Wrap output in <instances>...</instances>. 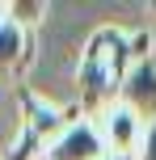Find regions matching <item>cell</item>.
Returning <instances> with one entry per match:
<instances>
[{
    "mask_svg": "<svg viewBox=\"0 0 156 160\" xmlns=\"http://www.w3.org/2000/svg\"><path fill=\"white\" fill-rule=\"evenodd\" d=\"M30 47H34L30 30H21V25H13L4 17V21H0V84H13V80L25 72Z\"/></svg>",
    "mask_w": 156,
    "mask_h": 160,
    "instance_id": "8992f818",
    "label": "cell"
},
{
    "mask_svg": "<svg viewBox=\"0 0 156 160\" xmlns=\"http://www.w3.org/2000/svg\"><path fill=\"white\" fill-rule=\"evenodd\" d=\"M106 156H110V152H106V143H101L97 127L80 118V122H72V127L47 148L42 160H106Z\"/></svg>",
    "mask_w": 156,
    "mask_h": 160,
    "instance_id": "5b68a950",
    "label": "cell"
},
{
    "mask_svg": "<svg viewBox=\"0 0 156 160\" xmlns=\"http://www.w3.org/2000/svg\"><path fill=\"white\" fill-rule=\"evenodd\" d=\"M106 160H131V156H106Z\"/></svg>",
    "mask_w": 156,
    "mask_h": 160,
    "instance_id": "9c48e42d",
    "label": "cell"
},
{
    "mask_svg": "<svg viewBox=\"0 0 156 160\" xmlns=\"http://www.w3.org/2000/svg\"><path fill=\"white\" fill-rule=\"evenodd\" d=\"M0 21H4V4H0Z\"/></svg>",
    "mask_w": 156,
    "mask_h": 160,
    "instance_id": "30bf717a",
    "label": "cell"
},
{
    "mask_svg": "<svg viewBox=\"0 0 156 160\" xmlns=\"http://www.w3.org/2000/svg\"><path fill=\"white\" fill-rule=\"evenodd\" d=\"M118 105L131 110L143 127L156 122V55L143 63H131V72L123 76V88H118Z\"/></svg>",
    "mask_w": 156,
    "mask_h": 160,
    "instance_id": "3957f363",
    "label": "cell"
},
{
    "mask_svg": "<svg viewBox=\"0 0 156 160\" xmlns=\"http://www.w3.org/2000/svg\"><path fill=\"white\" fill-rule=\"evenodd\" d=\"M131 72V34L118 25H101L89 34L80 51V68H76V84H80V110L97 118L101 110L118 101L123 76Z\"/></svg>",
    "mask_w": 156,
    "mask_h": 160,
    "instance_id": "6da1fadb",
    "label": "cell"
},
{
    "mask_svg": "<svg viewBox=\"0 0 156 160\" xmlns=\"http://www.w3.org/2000/svg\"><path fill=\"white\" fill-rule=\"evenodd\" d=\"M21 105H25V131H21V143H17V152H21V156H34V152L47 156V148L76 122V114L55 110V105L38 101L34 93H21Z\"/></svg>",
    "mask_w": 156,
    "mask_h": 160,
    "instance_id": "7a4b0ae2",
    "label": "cell"
},
{
    "mask_svg": "<svg viewBox=\"0 0 156 160\" xmlns=\"http://www.w3.org/2000/svg\"><path fill=\"white\" fill-rule=\"evenodd\" d=\"M93 127H97V135H101V143H106L110 156H135L143 131H148L131 110H123L118 101L110 105V110H101L97 118H93Z\"/></svg>",
    "mask_w": 156,
    "mask_h": 160,
    "instance_id": "277c9868",
    "label": "cell"
},
{
    "mask_svg": "<svg viewBox=\"0 0 156 160\" xmlns=\"http://www.w3.org/2000/svg\"><path fill=\"white\" fill-rule=\"evenodd\" d=\"M131 160H156V122L143 131V139H139V148H135Z\"/></svg>",
    "mask_w": 156,
    "mask_h": 160,
    "instance_id": "ba28073f",
    "label": "cell"
},
{
    "mask_svg": "<svg viewBox=\"0 0 156 160\" xmlns=\"http://www.w3.org/2000/svg\"><path fill=\"white\" fill-rule=\"evenodd\" d=\"M4 17L13 25H21V30H30L38 17H47V4L42 0H13V4H4Z\"/></svg>",
    "mask_w": 156,
    "mask_h": 160,
    "instance_id": "52a82bcc",
    "label": "cell"
}]
</instances>
